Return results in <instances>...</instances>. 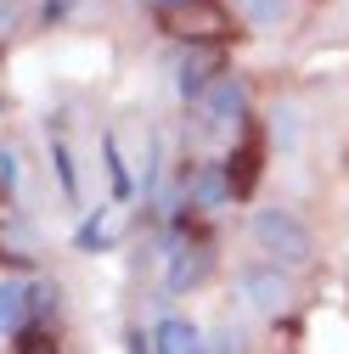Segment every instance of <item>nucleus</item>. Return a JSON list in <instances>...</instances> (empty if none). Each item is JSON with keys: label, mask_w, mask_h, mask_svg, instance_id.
<instances>
[{"label": "nucleus", "mask_w": 349, "mask_h": 354, "mask_svg": "<svg viewBox=\"0 0 349 354\" xmlns=\"http://www.w3.org/2000/svg\"><path fill=\"white\" fill-rule=\"evenodd\" d=\"M28 326V287L23 281H0V337H12Z\"/></svg>", "instance_id": "nucleus-9"}, {"label": "nucleus", "mask_w": 349, "mask_h": 354, "mask_svg": "<svg viewBox=\"0 0 349 354\" xmlns=\"http://www.w3.org/2000/svg\"><path fill=\"white\" fill-rule=\"evenodd\" d=\"M17 354H62V348H57V337H51V332L23 326V332H17Z\"/></svg>", "instance_id": "nucleus-13"}, {"label": "nucleus", "mask_w": 349, "mask_h": 354, "mask_svg": "<svg viewBox=\"0 0 349 354\" xmlns=\"http://www.w3.org/2000/svg\"><path fill=\"white\" fill-rule=\"evenodd\" d=\"M253 242L265 248V259L282 264V270L310 264V225H304L298 214H287V208H259L253 214Z\"/></svg>", "instance_id": "nucleus-1"}, {"label": "nucleus", "mask_w": 349, "mask_h": 354, "mask_svg": "<svg viewBox=\"0 0 349 354\" xmlns=\"http://www.w3.org/2000/svg\"><path fill=\"white\" fill-rule=\"evenodd\" d=\"M152 6H158V12H169V6H186V0H152Z\"/></svg>", "instance_id": "nucleus-18"}, {"label": "nucleus", "mask_w": 349, "mask_h": 354, "mask_svg": "<svg viewBox=\"0 0 349 354\" xmlns=\"http://www.w3.org/2000/svg\"><path fill=\"white\" fill-rule=\"evenodd\" d=\"M220 169H226L231 197H237V203H248V197H253V186H259V169H265V136H259V129L248 124V129H242V141L226 152V163H220Z\"/></svg>", "instance_id": "nucleus-3"}, {"label": "nucleus", "mask_w": 349, "mask_h": 354, "mask_svg": "<svg viewBox=\"0 0 349 354\" xmlns=\"http://www.w3.org/2000/svg\"><path fill=\"white\" fill-rule=\"evenodd\" d=\"M73 248H79V253H107V208H96V214L79 225Z\"/></svg>", "instance_id": "nucleus-11"}, {"label": "nucleus", "mask_w": 349, "mask_h": 354, "mask_svg": "<svg viewBox=\"0 0 349 354\" xmlns=\"http://www.w3.org/2000/svg\"><path fill=\"white\" fill-rule=\"evenodd\" d=\"M124 354H152V337L129 326V332H124Z\"/></svg>", "instance_id": "nucleus-16"}, {"label": "nucleus", "mask_w": 349, "mask_h": 354, "mask_svg": "<svg viewBox=\"0 0 349 354\" xmlns=\"http://www.w3.org/2000/svg\"><path fill=\"white\" fill-rule=\"evenodd\" d=\"M208 264H214V248H208V236H192V242H181L169 253V276H163V287L169 292H192L203 276H208Z\"/></svg>", "instance_id": "nucleus-5"}, {"label": "nucleus", "mask_w": 349, "mask_h": 354, "mask_svg": "<svg viewBox=\"0 0 349 354\" xmlns=\"http://www.w3.org/2000/svg\"><path fill=\"white\" fill-rule=\"evenodd\" d=\"M242 292H248L253 309H265V315L287 304V281H282V270H271V264H253V270L242 276Z\"/></svg>", "instance_id": "nucleus-8"}, {"label": "nucleus", "mask_w": 349, "mask_h": 354, "mask_svg": "<svg viewBox=\"0 0 349 354\" xmlns=\"http://www.w3.org/2000/svg\"><path fill=\"white\" fill-rule=\"evenodd\" d=\"M203 113H208V124H237V118H248V91H242V79H214L208 91H203Z\"/></svg>", "instance_id": "nucleus-6"}, {"label": "nucleus", "mask_w": 349, "mask_h": 354, "mask_svg": "<svg viewBox=\"0 0 349 354\" xmlns=\"http://www.w3.org/2000/svg\"><path fill=\"white\" fill-rule=\"evenodd\" d=\"M242 12H248L253 23H282V17H287V0H242Z\"/></svg>", "instance_id": "nucleus-14"}, {"label": "nucleus", "mask_w": 349, "mask_h": 354, "mask_svg": "<svg viewBox=\"0 0 349 354\" xmlns=\"http://www.w3.org/2000/svg\"><path fill=\"white\" fill-rule=\"evenodd\" d=\"M102 158H107V180H113V197L124 203L129 192H136V180H129V169H124V158H118V141H113V136L102 141Z\"/></svg>", "instance_id": "nucleus-12"}, {"label": "nucleus", "mask_w": 349, "mask_h": 354, "mask_svg": "<svg viewBox=\"0 0 349 354\" xmlns=\"http://www.w3.org/2000/svg\"><path fill=\"white\" fill-rule=\"evenodd\" d=\"M152 354H208V348H203V332L186 315H163L158 332H152Z\"/></svg>", "instance_id": "nucleus-7"}, {"label": "nucleus", "mask_w": 349, "mask_h": 354, "mask_svg": "<svg viewBox=\"0 0 349 354\" xmlns=\"http://www.w3.org/2000/svg\"><path fill=\"white\" fill-rule=\"evenodd\" d=\"M226 197H231L226 169H203V174H197V186H192V203H197V208H220Z\"/></svg>", "instance_id": "nucleus-10"}, {"label": "nucleus", "mask_w": 349, "mask_h": 354, "mask_svg": "<svg viewBox=\"0 0 349 354\" xmlns=\"http://www.w3.org/2000/svg\"><path fill=\"white\" fill-rule=\"evenodd\" d=\"M51 163H57V180H62V192H68V197H79V174H73V158H68V147H62V141L51 147Z\"/></svg>", "instance_id": "nucleus-15"}, {"label": "nucleus", "mask_w": 349, "mask_h": 354, "mask_svg": "<svg viewBox=\"0 0 349 354\" xmlns=\"http://www.w3.org/2000/svg\"><path fill=\"white\" fill-rule=\"evenodd\" d=\"M0 192H17V163H12V152H0Z\"/></svg>", "instance_id": "nucleus-17"}, {"label": "nucleus", "mask_w": 349, "mask_h": 354, "mask_svg": "<svg viewBox=\"0 0 349 354\" xmlns=\"http://www.w3.org/2000/svg\"><path fill=\"white\" fill-rule=\"evenodd\" d=\"M163 28L181 39V46H220L231 34V12L220 0H186V6H169L163 12Z\"/></svg>", "instance_id": "nucleus-2"}, {"label": "nucleus", "mask_w": 349, "mask_h": 354, "mask_svg": "<svg viewBox=\"0 0 349 354\" xmlns=\"http://www.w3.org/2000/svg\"><path fill=\"white\" fill-rule=\"evenodd\" d=\"M214 79H226V51L220 46H181V57H174V91L203 96Z\"/></svg>", "instance_id": "nucleus-4"}]
</instances>
